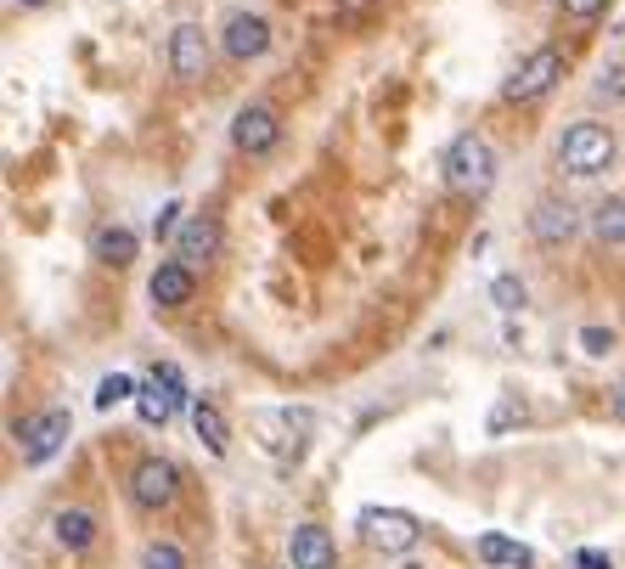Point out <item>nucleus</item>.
Listing matches in <instances>:
<instances>
[{
  "label": "nucleus",
  "instance_id": "obj_12",
  "mask_svg": "<svg viewBox=\"0 0 625 569\" xmlns=\"http://www.w3.org/2000/svg\"><path fill=\"white\" fill-rule=\"evenodd\" d=\"M192 265L187 259H163L158 271H152V282H147V294H152V305H163V311H181L187 300H192Z\"/></svg>",
  "mask_w": 625,
  "mask_h": 569
},
{
  "label": "nucleus",
  "instance_id": "obj_7",
  "mask_svg": "<svg viewBox=\"0 0 625 569\" xmlns=\"http://www.w3.org/2000/svg\"><path fill=\"white\" fill-rule=\"evenodd\" d=\"M175 491H181V473H175V462H163V457L136 462V473H130V497H136V508L158 513V508L175 502Z\"/></svg>",
  "mask_w": 625,
  "mask_h": 569
},
{
  "label": "nucleus",
  "instance_id": "obj_3",
  "mask_svg": "<svg viewBox=\"0 0 625 569\" xmlns=\"http://www.w3.org/2000/svg\"><path fill=\"white\" fill-rule=\"evenodd\" d=\"M181 406H187V377H181V366H175V361H158V366L147 372V384L136 390L141 423H147V429H163Z\"/></svg>",
  "mask_w": 625,
  "mask_h": 569
},
{
  "label": "nucleus",
  "instance_id": "obj_17",
  "mask_svg": "<svg viewBox=\"0 0 625 569\" xmlns=\"http://www.w3.org/2000/svg\"><path fill=\"white\" fill-rule=\"evenodd\" d=\"M192 429H198V440H204L215 457L231 445V429H226V418H220V406H215V401H192Z\"/></svg>",
  "mask_w": 625,
  "mask_h": 569
},
{
  "label": "nucleus",
  "instance_id": "obj_26",
  "mask_svg": "<svg viewBox=\"0 0 625 569\" xmlns=\"http://www.w3.org/2000/svg\"><path fill=\"white\" fill-rule=\"evenodd\" d=\"M175 226H181V204H163L152 215V237H175Z\"/></svg>",
  "mask_w": 625,
  "mask_h": 569
},
{
  "label": "nucleus",
  "instance_id": "obj_11",
  "mask_svg": "<svg viewBox=\"0 0 625 569\" xmlns=\"http://www.w3.org/2000/svg\"><path fill=\"white\" fill-rule=\"evenodd\" d=\"M529 232H535V243L558 248V243H569V237L581 232V215H575V204H564V198H542V204L529 209Z\"/></svg>",
  "mask_w": 625,
  "mask_h": 569
},
{
  "label": "nucleus",
  "instance_id": "obj_10",
  "mask_svg": "<svg viewBox=\"0 0 625 569\" xmlns=\"http://www.w3.org/2000/svg\"><path fill=\"white\" fill-rule=\"evenodd\" d=\"M169 68H175V79H204L209 73V35L198 23H181L169 35Z\"/></svg>",
  "mask_w": 625,
  "mask_h": 569
},
{
  "label": "nucleus",
  "instance_id": "obj_5",
  "mask_svg": "<svg viewBox=\"0 0 625 569\" xmlns=\"http://www.w3.org/2000/svg\"><path fill=\"white\" fill-rule=\"evenodd\" d=\"M558 73H564V51L542 46V51H529V57L518 62V73L502 85V97H507V102H535V97H547V90L558 85Z\"/></svg>",
  "mask_w": 625,
  "mask_h": 569
},
{
  "label": "nucleus",
  "instance_id": "obj_13",
  "mask_svg": "<svg viewBox=\"0 0 625 569\" xmlns=\"http://www.w3.org/2000/svg\"><path fill=\"white\" fill-rule=\"evenodd\" d=\"M175 254H181L187 265H198V259L220 254V220H215V215H192L181 232H175Z\"/></svg>",
  "mask_w": 625,
  "mask_h": 569
},
{
  "label": "nucleus",
  "instance_id": "obj_8",
  "mask_svg": "<svg viewBox=\"0 0 625 569\" xmlns=\"http://www.w3.org/2000/svg\"><path fill=\"white\" fill-rule=\"evenodd\" d=\"M277 136H282V119H277V108H265V102H254V108H242V114L231 119V147L248 153V158L271 153Z\"/></svg>",
  "mask_w": 625,
  "mask_h": 569
},
{
  "label": "nucleus",
  "instance_id": "obj_16",
  "mask_svg": "<svg viewBox=\"0 0 625 569\" xmlns=\"http://www.w3.org/2000/svg\"><path fill=\"white\" fill-rule=\"evenodd\" d=\"M91 254H97L102 265H130V259H136V232H130V226H102L97 243H91Z\"/></svg>",
  "mask_w": 625,
  "mask_h": 569
},
{
  "label": "nucleus",
  "instance_id": "obj_23",
  "mask_svg": "<svg viewBox=\"0 0 625 569\" xmlns=\"http://www.w3.org/2000/svg\"><path fill=\"white\" fill-rule=\"evenodd\" d=\"M603 7H608V0H558V12H564V18H575V23H592Z\"/></svg>",
  "mask_w": 625,
  "mask_h": 569
},
{
  "label": "nucleus",
  "instance_id": "obj_6",
  "mask_svg": "<svg viewBox=\"0 0 625 569\" xmlns=\"http://www.w3.org/2000/svg\"><path fill=\"white\" fill-rule=\"evenodd\" d=\"M361 536L378 552H411L423 541V524L406 508H361Z\"/></svg>",
  "mask_w": 625,
  "mask_h": 569
},
{
  "label": "nucleus",
  "instance_id": "obj_14",
  "mask_svg": "<svg viewBox=\"0 0 625 569\" xmlns=\"http://www.w3.org/2000/svg\"><path fill=\"white\" fill-rule=\"evenodd\" d=\"M288 558H294V569H333V536L321 524H299Z\"/></svg>",
  "mask_w": 625,
  "mask_h": 569
},
{
  "label": "nucleus",
  "instance_id": "obj_29",
  "mask_svg": "<svg viewBox=\"0 0 625 569\" xmlns=\"http://www.w3.org/2000/svg\"><path fill=\"white\" fill-rule=\"evenodd\" d=\"M575 569H614V563H608V552H592V547H581V552H575Z\"/></svg>",
  "mask_w": 625,
  "mask_h": 569
},
{
  "label": "nucleus",
  "instance_id": "obj_2",
  "mask_svg": "<svg viewBox=\"0 0 625 569\" xmlns=\"http://www.w3.org/2000/svg\"><path fill=\"white\" fill-rule=\"evenodd\" d=\"M614 153L619 147H614L608 125H592V119H581L558 136V169H569V175H597L614 164Z\"/></svg>",
  "mask_w": 625,
  "mask_h": 569
},
{
  "label": "nucleus",
  "instance_id": "obj_4",
  "mask_svg": "<svg viewBox=\"0 0 625 569\" xmlns=\"http://www.w3.org/2000/svg\"><path fill=\"white\" fill-rule=\"evenodd\" d=\"M68 434H73V412L68 406H46L40 418H29L18 429V451H23V462H51L68 445Z\"/></svg>",
  "mask_w": 625,
  "mask_h": 569
},
{
  "label": "nucleus",
  "instance_id": "obj_18",
  "mask_svg": "<svg viewBox=\"0 0 625 569\" xmlns=\"http://www.w3.org/2000/svg\"><path fill=\"white\" fill-rule=\"evenodd\" d=\"M592 237H597L603 248H619V243H625V198H603V204L592 209Z\"/></svg>",
  "mask_w": 625,
  "mask_h": 569
},
{
  "label": "nucleus",
  "instance_id": "obj_30",
  "mask_svg": "<svg viewBox=\"0 0 625 569\" xmlns=\"http://www.w3.org/2000/svg\"><path fill=\"white\" fill-rule=\"evenodd\" d=\"M614 418H619V423H625V390H619V395H614Z\"/></svg>",
  "mask_w": 625,
  "mask_h": 569
},
{
  "label": "nucleus",
  "instance_id": "obj_31",
  "mask_svg": "<svg viewBox=\"0 0 625 569\" xmlns=\"http://www.w3.org/2000/svg\"><path fill=\"white\" fill-rule=\"evenodd\" d=\"M18 7H46V0H18Z\"/></svg>",
  "mask_w": 625,
  "mask_h": 569
},
{
  "label": "nucleus",
  "instance_id": "obj_21",
  "mask_svg": "<svg viewBox=\"0 0 625 569\" xmlns=\"http://www.w3.org/2000/svg\"><path fill=\"white\" fill-rule=\"evenodd\" d=\"M141 569H187V552L175 547V541H152L141 552Z\"/></svg>",
  "mask_w": 625,
  "mask_h": 569
},
{
  "label": "nucleus",
  "instance_id": "obj_20",
  "mask_svg": "<svg viewBox=\"0 0 625 569\" xmlns=\"http://www.w3.org/2000/svg\"><path fill=\"white\" fill-rule=\"evenodd\" d=\"M119 401H136V377H130V372H108L102 384H97V406H102V412H113Z\"/></svg>",
  "mask_w": 625,
  "mask_h": 569
},
{
  "label": "nucleus",
  "instance_id": "obj_28",
  "mask_svg": "<svg viewBox=\"0 0 625 569\" xmlns=\"http://www.w3.org/2000/svg\"><path fill=\"white\" fill-rule=\"evenodd\" d=\"M619 90H625V68H608V73L597 79V97H608V102H614Z\"/></svg>",
  "mask_w": 625,
  "mask_h": 569
},
{
  "label": "nucleus",
  "instance_id": "obj_24",
  "mask_svg": "<svg viewBox=\"0 0 625 569\" xmlns=\"http://www.w3.org/2000/svg\"><path fill=\"white\" fill-rule=\"evenodd\" d=\"M373 7H378V0H338V7H333V18H338V23L349 29V23H361V18H367Z\"/></svg>",
  "mask_w": 625,
  "mask_h": 569
},
{
  "label": "nucleus",
  "instance_id": "obj_27",
  "mask_svg": "<svg viewBox=\"0 0 625 569\" xmlns=\"http://www.w3.org/2000/svg\"><path fill=\"white\" fill-rule=\"evenodd\" d=\"M608 344H614V333H603V327H586L581 333V350L586 355H608Z\"/></svg>",
  "mask_w": 625,
  "mask_h": 569
},
{
  "label": "nucleus",
  "instance_id": "obj_22",
  "mask_svg": "<svg viewBox=\"0 0 625 569\" xmlns=\"http://www.w3.org/2000/svg\"><path fill=\"white\" fill-rule=\"evenodd\" d=\"M490 300H496V311H524V282L518 276H496L490 282Z\"/></svg>",
  "mask_w": 625,
  "mask_h": 569
},
{
  "label": "nucleus",
  "instance_id": "obj_9",
  "mask_svg": "<svg viewBox=\"0 0 625 569\" xmlns=\"http://www.w3.org/2000/svg\"><path fill=\"white\" fill-rule=\"evenodd\" d=\"M265 46H271V23H265L259 12H231V18H226L220 51H226L231 62H254V57H265Z\"/></svg>",
  "mask_w": 625,
  "mask_h": 569
},
{
  "label": "nucleus",
  "instance_id": "obj_15",
  "mask_svg": "<svg viewBox=\"0 0 625 569\" xmlns=\"http://www.w3.org/2000/svg\"><path fill=\"white\" fill-rule=\"evenodd\" d=\"M51 536H57L68 552H85V547L97 541V519L85 513V508H62V513L51 519Z\"/></svg>",
  "mask_w": 625,
  "mask_h": 569
},
{
  "label": "nucleus",
  "instance_id": "obj_19",
  "mask_svg": "<svg viewBox=\"0 0 625 569\" xmlns=\"http://www.w3.org/2000/svg\"><path fill=\"white\" fill-rule=\"evenodd\" d=\"M485 563H513V569H535V552L529 547H518V541H507V536H479V547H474Z\"/></svg>",
  "mask_w": 625,
  "mask_h": 569
},
{
  "label": "nucleus",
  "instance_id": "obj_1",
  "mask_svg": "<svg viewBox=\"0 0 625 569\" xmlns=\"http://www.w3.org/2000/svg\"><path fill=\"white\" fill-rule=\"evenodd\" d=\"M490 180H496V153L485 136H457L452 153H445V186L463 198H485L490 193Z\"/></svg>",
  "mask_w": 625,
  "mask_h": 569
},
{
  "label": "nucleus",
  "instance_id": "obj_25",
  "mask_svg": "<svg viewBox=\"0 0 625 569\" xmlns=\"http://www.w3.org/2000/svg\"><path fill=\"white\" fill-rule=\"evenodd\" d=\"M518 418H524V406H518V401L507 395V401H502V406L490 412V434H507V423H518Z\"/></svg>",
  "mask_w": 625,
  "mask_h": 569
}]
</instances>
